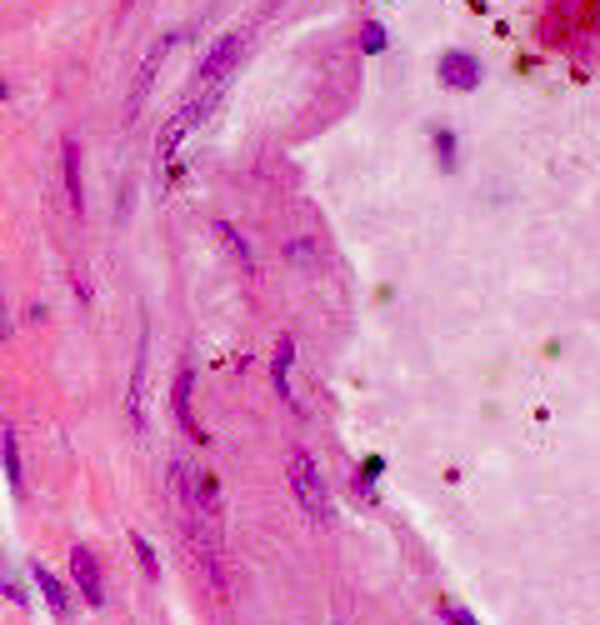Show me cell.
<instances>
[{"label":"cell","instance_id":"cell-1","mask_svg":"<svg viewBox=\"0 0 600 625\" xmlns=\"http://www.w3.org/2000/svg\"><path fill=\"white\" fill-rule=\"evenodd\" d=\"M236 55H240V35H226V41L216 45V51L206 55V65H200V76L190 80V90H186V110H181V126H196V120H206L210 116V106L220 100V86H226V76L236 71Z\"/></svg>","mask_w":600,"mask_h":625},{"label":"cell","instance_id":"cell-2","mask_svg":"<svg viewBox=\"0 0 600 625\" xmlns=\"http://www.w3.org/2000/svg\"><path fill=\"white\" fill-rule=\"evenodd\" d=\"M291 491H295V500H301V510H306L316 526H326L330 520V491H326V481H320V465L310 461L306 451L291 455Z\"/></svg>","mask_w":600,"mask_h":625},{"label":"cell","instance_id":"cell-3","mask_svg":"<svg viewBox=\"0 0 600 625\" xmlns=\"http://www.w3.org/2000/svg\"><path fill=\"white\" fill-rule=\"evenodd\" d=\"M70 581H76V591H80V601L86 605H106V571H100V561L90 556L86 546H76L70 550Z\"/></svg>","mask_w":600,"mask_h":625},{"label":"cell","instance_id":"cell-4","mask_svg":"<svg viewBox=\"0 0 600 625\" xmlns=\"http://www.w3.org/2000/svg\"><path fill=\"white\" fill-rule=\"evenodd\" d=\"M440 86L450 90H476L480 86V61L466 51H446L440 55Z\"/></svg>","mask_w":600,"mask_h":625},{"label":"cell","instance_id":"cell-5","mask_svg":"<svg viewBox=\"0 0 600 625\" xmlns=\"http://www.w3.org/2000/svg\"><path fill=\"white\" fill-rule=\"evenodd\" d=\"M31 575H35V585H41L45 605H51V611L61 615V621H70V615H76V601H70V585H61V575L45 571L41 561H31Z\"/></svg>","mask_w":600,"mask_h":625},{"label":"cell","instance_id":"cell-6","mask_svg":"<svg viewBox=\"0 0 600 625\" xmlns=\"http://www.w3.org/2000/svg\"><path fill=\"white\" fill-rule=\"evenodd\" d=\"M61 161H66V201H70V211L80 216V211H86V185H80V146L66 141Z\"/></svg>","mask_w":600,"mask_h":625},{"label":"cell","instance_id":"cell-7","mask_svg":"<svg viewBox=\"0 0 600 625\" xmlns=\"http://www.w3.org/2000/svg\"><path fill=\"white\" fill-rule=\"evenodd\" d=\"M175 416H181V425H186L190 441H206V431L196 425V410H190V366L175 376Z\"/></svg>","mask_w":600,"mask_h":625},{"label":"cell","instance_id":"cell-8","mask_svg":"<svg viewBox=\"0 0 600 625\" xmlns=\"http://www.w3.org/2000/svg\"><path fill=\"white\" fill-rule=\"evenodd\" d=\"M291 360H295V341H275V366H271V380L285 400H291Z\"/></svg>","mask_w":600,"mask_h":625},{"label":"cell","instance_id":"cell-9","mask_svg":"<svg viewBox=\"0 0 600 625\" xmlns=\"http://www.w3.org/2000/svg\"><path fill=\"white\" fill-rule=\"evenodd\" d=\"M0 455H6V481H11V491L21 496V451H15V431L0 435Z\"/></svg>","mask_w":600,"mask_h":625},{"label":"cell","instance_id":"cell-10","mask_svg":"<svg viewBox=\"0 0 600 625\" xmlns=\"http://www.w3.org/2000/svg\"><path fill=\"white\" fill-rule=\"evenodd\" d=\"M220 240H226V246H230V256H236L240 260V266H246V270H255V256H251V246H246V240H240V230L236 226H230V220H220Z\"/></svg>","mask_w":600,"mask_h":625},{"label":"cell","instance_id":"cell-11","mask_svg":"<svg viewBox=\"0 0 600 625\" xmlns=\"http://www.w3.org/2000/svg\"><path fill=\"white\" fill-rule=\"evenodd\" d=\"M165 45H171V41H161V45H155V51H151V61H145V71H141V76H135V90H131V96H135V100H141V96H145V90H151V80H155V71H161V61H165Z\"/></svg>","mask_w":600,"mask_h":625},{"label":"cell","instance_id":"cell-12","mask_svg":"<svg viewBox=\"0 0 600 625\" xmlns=\"http://www.w3.org/2000/svg\"><path fill=\"white\" fill-rule=\"evenodd\" d=\"M131 550H135V561L145 565V575L151 581H161V561H155V550H151V540H141V536H131Z\"/></svg>","mask_w":600,"mask_h":625},{"label":"cell","instance_id":"cell-13","mask_svg":"<svg viewBox=\"0 0 600 625\" xmlns=\"http://www.w3.org/2000/svg\"><path fill=\"white\" fill-rule=\"evenodd\" d=\"M436 155L446 171H456V136H450V130H436Z\"/></svg>","mask_w":600,"mask_h":625},{"label":"cell","instance_id":"cell-14","mask_svg":"<svg viewBox=\"0 0 600 625\" xmlns=\"http://www.w3.org/2000/svg\"><path fill=\"white\" fill-rule=\"evenodd\" d=\"M360 51H366V55H381L385 51V31H381V25H366V35H360Z\"/></svg>","mask_w":600,"mask_h":625},{"label":"cell","instance_id":"cell-15","mask_svg":"<svg viewBox=\"0 0 600 625\" xmlns=\"http://www.w3.org/2000/svg\"><path fill=\"white\" fill-rule=\"evenodd\" d=\"M440 611H446L450 625H476V621H470V611H460V605H440Z\"/></svg>","mask_w":600,"mask_h":625},{"label":"cell","instance_id":"cell-16","mask_svg":"<svg viewBox=\"0 0 600 625\" xmlns=\"http://www.w3.org/2000/svg\"><path fill=\"white\" fill-rule=\"evenodd\" d=\"M0 341H11V315H6V295H0Z\"/></svg>","mask_w":600,"mask_h":625},{"label":"cell","instance_id":"cell-17","mask_svg":"<svg viewBox=\"0 0 600 625\" xmlns=\"http://www.w3.org/2000/svg\"><path fill=\"white\" fill-rule=\"evenodd\" d=\"M6 96H11V90H6V80H0V100H6Z\"/></svg>","mask_w":600,"mask_h":625}]
</instances>
